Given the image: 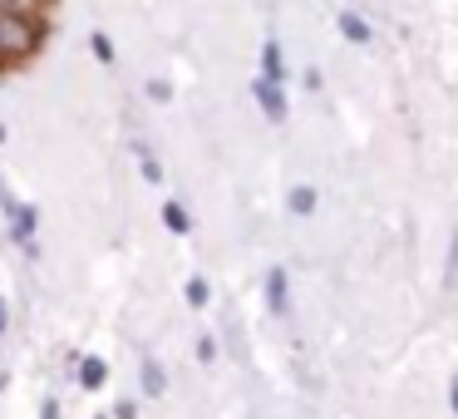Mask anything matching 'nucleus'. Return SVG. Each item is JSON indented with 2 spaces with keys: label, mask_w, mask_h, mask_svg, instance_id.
I'll use <instances>...</instances> for the list:
<instances>
[{
  "label": "nucleus",
  "mask_w": 458,
  "mask_h": 419,
  "mask_svg": "<svg viewBox=\"0 0 458 419\" xmlns=\"http://www.w3.org/2000/svg\"><path fill=\"white\" fill-rule=\"evenodd\" d=\"M198 360H208V365L217 360V340H212V336H202V340H198Z\"/></svg>",
  "instance_id": "nucleus-17"
},
{
  "label": "nucleus",
  "mask_w": 458,
  "mask_h": 419,
  "mask_svg": "<svg viewBox=\"0 0 458 419\" xmlns=\"http://www.w3.org/2000/svg\"><path fill=\"white\" fill-rule=\"evenodd\" d=\"M139 173H143V178H148V183H163V163L153 158L148 149H139Z\"/></svg>",
  "instance_id": "nucleus-15"
},
{
  "label": "nucleus",
  "mask_w": 458,
  "mask_h": 419,
  "mask_svg": "<svg viewBox=\"0 0 458 419\" xmlns=\"http://www.w3.org/2000/svg\"><path fill=\"white\" fill-rule=\"evenodd\" d=\"M208 301H212V286H208L202 277H192V281H188V306H192V311H202Z\"/></svg>",
  "instance_id": "nucleus-13"
},
{
  "label": "nucleus",
  "mask_w": 458,
  "mask_h": 419,
  "mask_svg": "<svg viewBox=\"0 0 458 419\" xmlns=\"http://www.w3.org/2000/svg\"><path fill=\"white\" fill-rule=\"evenodd\" d=\"M11 222H15V242H21V247H30V242H35V208L11 202Z\"/></svg>",
  "instance_id": "nucleus-8"
},
{
  "label": "nucleus",
  "mask_w": 458,
  "mask_h": 419,
  "mask_svg": "<svg viewBox=\"0 0 458 419\" xmlns=\"http://www.w3.org/2000/svg\"><path fill=\"white\" fill-rule=\"evenodd\" d=\"M104 380H109V365L99 355H84L80 360V389H104Z\"/></svg>",
  "instance_id": "nucleus-7"
},
{
  "label": "nucleus",
  "mask_w": 458,
  "mask_h": 419,
  "mask_svg": "<svg viewBox=\"0 0 458 419\" xmlns=\"http://www.w3.org/2000/svg\"><path fill=\"white\" fill-rule=\"evenodd\" d=\"M89 50H94V60H99V64H114V40H109V35H89Z\"/></svg>",
  "instance_id": "nucleus-14"
},
{
  "label": "nucleus",
  "mask_w": 458,
  "mask_h": 419,
  "mask_svg": "<svg viewBox=\"0 0 458 419\" xmlns=\"http://www.w3.org/2000/svg\"><path fill=\"white\" fill-rule=\"evenodd\" d=\"M444 291H458V227L448 237V257H444Z\"/></svg>",
  "instance_id": "nucleus-11"
},
{
  "label": "nucleus",
  "mask_w": 458,
  "mask_h": 419,
  "mask_svg": "<svg viewBox=\"0 0 458 419\" xmlns=\"http://www.w3.org/2000/svg\"><path fill=\"white\" fill-rule=\"evenodd\" d=\"M45 35H50V15H15V11H0V60H5V64L30 60V55L45 45Z\"/></svg>",
  "instance_id": "nucleus-1"
},
{
  "label": "nucleus",
  "mask_w": 458,
  "mask_h": 419,
  "mask_svg": "<svg viewBox=\"0 0 458 419\" xmlns=\"http://www.w3.org/2000/svg\"><path fill=\"white\" fill-rule=\"evenodd\" d=\"M139 385H143V395H168V375H163V365H158V355H139Z\"/></svg>",
  "instance_id": "nucleus-4"
},
{
  "label": "nucleus",
  "mask_w": 458,
  "mask_h": 419,
  "mask_svg": "<svg viewBox=\"0 0 458 419\" xmlns=\"http://www.w3.org/2000/svg\"><path fill=\"white\" fill-rule=\"evenodd\" d=\"M286 208L296 212V218H310V212H316V188H291Z\"/></svg>",
  "instance_id": "nucleus-10"
},
{
  "label": "nucleus",
  "mask_w": 458,
  "mask_h": 419,
  "mask_svg": "<svg viewBox=\"0 0 458 419\" xmlns=\"http://www.w3.org/2000/svg\"><path fill=\"white\" fill-rule=\"evenodd\" d=\"M148 99L168 104V99H173V84H168V80H153V84H148Z\"/></svg>",
  "instance_id": "nucleus-16"
},
{
  "label": "nucleus",
  "mask_w": 458,
  "mask_h": 419,
  "mask_svg": "<svg viewBox=\"0 0 458 419\" xmlns=\"http://www.w3.org/2000/svg\"><path fill=\"white\" fill-rule=\"evenodd\" d=\"M261 74L276 84H286V60H281V45L276 40H261Z\"/></svg>",
  "instance_id": "nucleus-6"
},
{
  "label": "nucleus",
  "mask_w": 458,
  "mask_h": 419,
  "mask_svg": "<svg viewBox=\"0 0 458 419\" xmlns=\"http://www.w3.org/2000/svg\"><path fill=\"white\" fill-rule=\"evenodd\" d=\"M40 419H60V399H45V405H40Z\"/></svg>",
  "instance_id": "nucleus-19"
},
{
  "label": "nucleus",
  "mask_w": 458,
  "mask_h": 419,
  "mask_svg": "<svg viewBox=\"0 0 458 419\" xmlns=\"http://www.w3.org/2000/svg\"><path fill=\"white\" fill-rule=\"evenodd\" d=\"M267 311L271 316H291V277L281 267L267 271Z\"/></svg>",
  "instance_id": "nucleus-3"
},
{
  "label": "nucleus",
  "mask_w": 458,
  "mask_h": 419,
  "mask_svg": "<svg viewBox=\"0 0 458 419\" xmlns=\"http://www.w3.org/2000/svg\"><path fill=\"white\" fill-rule=\"evenodd\" d=\"M448 405H454V415H458V375H454V385H448Z\"/></svg>",
  "instance_id": "nucleus-21"
},
{
  "label": "nucleus",
  "mask_w": 458,
  "mask_h": 419,
  "mask_svg": "<svg viewBox=\"0 0 458 419\" xmlns=\"http://www.w3.org/2000/svg\"><path fill=\"white\" fill-rule=\"evenodd\" d=\"M163 227H168V232H178V237H188V232H192V218H188V208H182V202H163Z\"/></svg>",
  "instance_id": "nucleus-9"
},
{
  "label": "nucleus",
  "mask_w": 458,
  "mask_h": 419,
  "mask_svg": "<svg viewBox=\"0 0 458 419\" xmlns=\"http://www.w3.org/2000/svg\"><path fill=\"white\" fill-rule=\"evenodd\" d=\"M94 419H109V415H94Z\"/></svg>",
  "instance_id": "nucleus-23"
},
{
  "label": "nucleus",
  "mask_w": 458,
  "mask_h": 419,
  "mask_svg": "<svg viewBox=\"0 0 458 419\" xmlns=\"http://www.w3.org/2000/svg\"><path fill=\"white\" fill-rule=\"evenodd\" d=\"M5 326H11V301L0 296V336H5Z\"/></svg>",
  "instance_id": "nucleus-20"
},
{
  "label": "nucleus",
  "mask_w": 458,
  "mask_h": 419,
  "mask_svg": "<svg viewBox=\"0 0 458 419\" xmlns=\"http://www.w3.org/2000/svg\"><path fill=\"white\" fill-rule=\"evenodd\" d=\"M114 419H139V405H133V399H123V405L114 409Z\"/></svg>",
  "instance_id": "nucleus-18"
},
{
  "label": "nucleus",
  "mask_w": 458,
  "mask_h": 419,
  "mask_svg": "<svg viewBox=\"0 0 458 419\" xmlns=\"http://www.w3.org/2000/svg\"><path fill=\"white\" fill-rule=\"evenodd\" d=\"M251 94H257L261 114H267L271 124H286V119H291V104H286V90H281L276 80H267V74H261V80L251 84Z\"/></svg>",
  "instance_id": "nucleus-2"
},
{
  "label": "nucleus",
  "mask_w": 458,
  "mask_h": 419,
  "mask_svg": "<svg viewBox=\"0 0 458 419\" xmlns=\"http://www.w3.org/2000/svg\"><path fill=\"white\" fill-rule=\"evenodd\" d=\"M335 30L345 35L350 45H369V40H375L369 21H365V15H355V11H340V15H335Z\"/></svg>",
  "instance_id": "nucleus-5"
},
{
  "label": "nucleus",
  "mask_w": 458,
  "mask_h": 419,
  "mask_svg": "<svg viewBox=\"0 0 458 419\" xmlns=\"http://www.w3.org/2000/svg\"><path fill=\"white\" fill-rule=\"evenodd\" d=\"M0 143H5V124H0Z\"/></svg>",
  "instance_id": "nucleus-22"
},
{
  "label": "nucleus",
  "mask_w": 458,
  "mask_h": 419,
  "mask_svg": "<svg viewBox=\"0 0 458 419\" xmlns=\"http://www.w3.org/2000/svg\"><path fill=\"white\" fill-rule=\"evenodd\" d=\"M0 11H15V15H50V0H0Z\"/></svg>",
  "instance_id": "nucleus-12"
}]
</instances>
